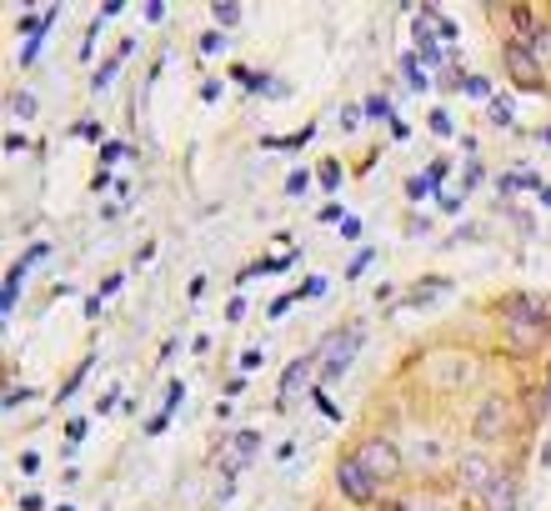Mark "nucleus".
<instances>
[{
  "mask_svg": "<svg viewBox=\"0 0 551 511\" xmlns=\"http://www.w3.org/2000/svg\"><path fill=\"white\" fill-rule=\"evenodd\" d=\"M351 456L371 471L376 486H391V481H401V471H406V456H401V446H396L391 436H366Z\"/></svg>",
  "mask_w": 551,
  "mask_h": 511,
  "instance_id": "f257e3e1",
  "label": "nucleus"
},
{
  "mask_svg": "<svg viewBox=\"0 0 551 511\" xmlns=\"http://www.w3.org/2000/svg\"><path fill=\"white\" fill-rule=\"evenodd\" d=\"M361 341H366V331H361V326H341V331H326V336H321V346H316L321 376H326V381L346 376V366H351V356L361 351Z\"/></svg>",
  "mask_w": 551,
  "mask_h": 511,
  "instance_id": "f03ea898",
  "label": "nucleus"
},
{
  "mask_svg": "<svg viewBox=\"0 0 551 511\" xmlns=\"http://www.w3.org/2000/svg\"><path fill=\"white\" fill-rule=\"evenodd\" d=\"M336 491H341L346 501H356V506H376V501H381V486L371 481V471H366L351 451L336 461Z\"/></svg>",
  "mask_w": 551,
  "mask_h": 511,
  "instance_id": "7ed1b4c3",
  "label": "nucleus"
},
{
  "mask_svg": "<svg viewBox=\"0 0 551 511\" xmlns=\"http://www.w3.org/2000/svg\"><path fill=\"white\" fill-rule=\"evenodd\" d=\"M501 66H506V76H511L516 91H541V61L531 56V46L506 41V46H501Z\"/></svg>",
  "mask_w": 551,
  "mask_h": 511,
  "instance_id": "20e7f679",
  "label": "nucleus"
},
{
  "mask_svg": "<svg viewBox=\"0 0 551 511\" xmlns=\"http://www.w3.org/2000/svg\"><path fill=\"white\" fill-rule=\"evenodd\" d=\"M506 431H511V401L506 396H486L476 421H471V436L476 441H501Z\"/></svg>",
  "mask_w": 551,
  "mask_h": 511,
  "instance_id": "39448f33",
  "label": "nucleus"
},
{
  "mask_svg": "<svg viewBox=\"0 0 551 511\" xmlns=\"http://www.w3.org/2000/svg\"><path fill=\"white\" fill-rule=\"evenodd\" d=\"M456 481H461V491L486 496V491H491V481H496V466H491L481 451H466V456H456Z\"/></svg>",
  "mask_w": 551,
  "mask_h": 511,
  "instance_id": "423d86ee",
  "label": "nucleus"
},
{
  "mask_svg": "<svg viewBox=\"0 0 551 511\" xmlns=\"http://www.w3.org/2000/svg\"><path fill=\"white\" fill-rule=\"evenodd\" d=\"M256 446H261V436H256V431H236V436L216 451V466H221L226 476H241V471H246V461L256 456Z\"/></svg>",
  "mask_w": 551,
  "mask_h": 511,
  "instance_id": "0eeeda50",
  "label": "nucleus"
},
{
  "mask_svg": "<svg viewBox=\"0 0 551 511\" xmlns=\"http://www.w3.org/2000/svg\"><path fill=\"white\" fill-rule=\"evenodd\" d=\"M316 366H321V361H316V351H311V356H296V361L281 371V391H276V401H281V406H291V401L306 391V381H311V371H316Z\"/></svg>",
  "mask_w": 551,
  "mask_h": 511,
  "instance_id": "6e6552de",
  "label": "nucleus"
},
{
  "mask_svg": "<svg viewBox=\"0 0 551 511\" xmlns=\"http://www.w3.org/2000/svg\"><path fill=\"white\" fill-rule=\"evenodd\" d=\"M516 496H521L516 491V476L511 471H496V481H491V491L481 501H486V511H516Z\"/></svg>",
  "mask_w": 551,
  "mask_h": 511,
  "instance_id": "1a4fd4ad",
  "label": "nucleus"
},
{
  "mask_svg": "<svg viewBox=\"0 0 551 511\" xmlns=\"http://www.w3.org/2000/svg\"><path fill=\"white\" fill-rule=\"evenodd\" d=\"M506 331H511V346L516 351H531L541 341V321L536 316H506Z\"/></svg>",
  "mask_w": 551,
  "mask_h": 511,
  "instance_id": "9d476101",
  "label": "nucleus"
},
{
  "mask_svg": "<svg viewBox=\"0 0 551 511\" xmlns=\"http://www.w3.org/2000/svg\"><path fill=\"white\" fill-rule=\"evenodd\" d=\"M441 456H446V441H441V436H426L421 446L411 441V461H421V466H431V461H441Z\"/></svg>",
  "mask_w": 551,
  "mask_h": 511,
  "instance_id": "9b49d317",
  "label": "nucleus"
},
{
  "mask_svg": "<svg viewBox=\"0 0 551 511\" xmlns=\"http://www.w3.org/2000/svg\"><path fill=\"white\" fill-rule=\"evenodd\" d=\"M21 276H26V266H11V271H6V296H0V311H6V316L16 311V296H21Z\"/></svg>",
  "mask_w": 551,
  "mask_h": 511,
  "instance_id": "f8f14e48",
  "label": "nucleus"
},
{
  "mask_svg": "<svg viewBox=\"0 0 551 511\" xmlns=\"http://www.w3.org/2000/svg\"><path fill=\"white\" fill-rule=\"evenodd\" d=\"M401 71H406V86L426 91V71H421V61H416V56H406V61H401Z\"/></svg>",
  "mask_w": 551,
  "mask_h": 511,
  "instance_id": "ddd939ff",
  "label": "nucleus"
},
{
  "mask_svg": "<svg viewBox=\"0 0 551 511\" xmlns=\"http://www.w3.org/2000/svg\"><path fill=\"white\" fill-rule=\"evenodd\" d=\"M441 291H446V281H426V286L411 291V301H431V296H441Z\"/></svg>",
  "mask_w": 551,
  "mask_h": 511,
  "instance_id": "4468645a",
  "label": "nucleus"
},
{
  "mask_svg": "<svg viewBox=\"0 0 551 511\" xmlns=\"http://www.w3.org/2000/svg\"><path fill=\"white\" fill-rule=\"evenodd\" d=\"M366 116H376V121H386V116H391V106H386V96H371V101H366Z\"/></svg>",
  "mask_w": 551,
  "mask_h": 511,
  "instance_id": "2eb2a0df",
  "label": "nucleus"
},
{
  "mask_svg": "<svg viewBox=\"0 0 551 511\" xmlns=\"http://www.w3.org/2000/svg\"><path fill=\"white\" fill-rule=\"evenodd\" d=\"M306 186H311V176H306V171H291V181H286V196H301Z\"/></svg>",
  "mask_w": 551,
  "mask_h": 511,
  "instance_id": "dca6fc26",
  "label": "nucleus"
},
{
  "mask_svg": "<svg viewBox=\"0 0 551 511\" xmlns=\"http://www.w3.org/2000/svg\"><path fill=\"white\" fill-rule=\"evenodd\" d=\"M216 21H221V26H236V21H241V6H216Z\"/></svg>",
  "mask_w": 551,
  "mask_h": 511,
  "instance_id": "f3484780",
  "label": "nucleus"
},
{
  "mask_svg": "<svg viewBox=\"0 0 551 511\" xmlns=\"http://www.w3.org/2000/svg\"><path fill=\"white\" fill-rule=\"evenodd\" d=\"M491 121H496V126H511V106H506V101H491Z\"/></svg>",
  "mask_w": 551,
  "mask_h": 511,
  "instance_id": "a211bd4d",
  "label": "nucleus"
},
{
  "mask_svg": "<svg viewBox=\"0 0 551 511\" xmlns=\"http://www.w3.org/2000/svg\"><path fill=\"white\" fill-rule=\"evenodd\" d=\"M426 186H431L426 176H411V181H406V196H411V201H421V196H426Z\"/></svg>",
  "mask_w": 551,
  "mask_h": 511,
  "instance_id": "6ab92c4d",
  "label": "nucleus"
},
{
  "mask_svg": "<svg viewBox=\"0 0 551 511\" xmlns=\"http://www.w3.org/2000/svg\"><path fill=\"white\" fill-rule=\"evenodd\" d=\"M411 511H451V506L436 501V496H421V501H411Z\"/></svg>",
  "mask_w": 551,
  "mask_h": 511,
  "instance_id": "aec40b11",
  "label": "nucleus"
},
{
  "mask_svg": "<svg viewBox=\"0 0 551 511\" xmlns=\"http://www.w3.org/2000/svg\"><path fill=\"white\" fill-rule=\"evenodd\" d=\"M11 111H21V116H31V111H36V96H26V91H21V96L11 101Z\"/></svg>",
  "mask_w": 551,
  "mask_h": 511,
  "instance_id": "412c9836",
  "label": "nucleus"
},
{
  "mask_svg": "<svg viewBox=\"0 0 551 511\" xmlns=\"http://www.w3.org/2000/svg\"><path fill=\"white\" fill-rule=\"evenodd\" d=\"M201 51H206V56H211V51H226V36H216V31H211V36L201 41Z\"/></svg>",
  "mask_w": 551,
  "mask_h": 511,
  "instance_id": "4be33fe9",
  "label": "nucleus"
},
{
  "mask_svg": "<svg viewBox=\"0 0 551 511\" xmlns=\"http://www.w3.org/2000/svg\"><path fill=\"white\" fill-rule=\"evenodd\" d=\"M431 131H436V136H451V121H446V116L436 111V116H431Z\"/></svg>",
  "mask_w": 551,
  "mask_h": 511,
  "instance_id": "5701e85b",
  "label": "nucleus"
},
{
  "mask_svg": "<svg viewBox=\"0 0 551 511\" xmlns=\"http://www.w3.org/2000/svg\"><path fill=\"white\" fill-rule=\"evenodd\" d=\"M376 511H411V506H401V501H376Z\"/></svg>",
  "mask_w": 551,
  "mask_h": 511,
  "instance_id": "b1692460",
  "label": "nucleus"
},
{
  "mask_svg": "<svg viewBox=\"0 0 551 511\" xmlns=\"http://www.w3.org/2000/svg\"><path fill=\"white\" fill-rule=\"evenodd\" d=\"M541 201H546V206H551V186H546V191H541Z\"/></svg>",
  "mask_w": 551,
  "mask_h": 511,
  "instance_id": "393cba45",
  "label": "nucleus"
}]
</instances>
